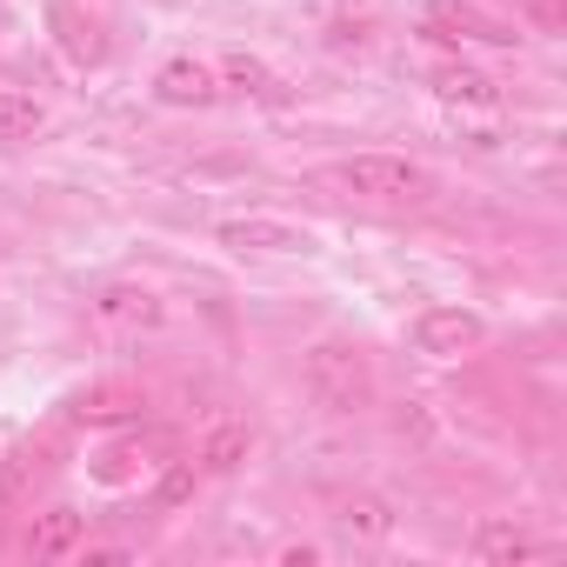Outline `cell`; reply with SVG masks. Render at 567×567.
<instances>
[{"label":"cell","mask_w":567,"mask_h":567,"mask_svg":"<svg viewBox=\"0 0 567 567\" xmlns=\"http://www.w3.org/2000/svg\"><path fill=\"white\" fill-rule=\"evenodd\" d=\"M274 560H288V567H315V560H321V547H308V540H295V547H280Z\"/></svg>","instance_id":"17"},{"label":"cell","mask_w":567,"mask_h":567,"mask_svg":"<svg viewBox=\"0 0 567 567\" xmlns=\"http://www.w3.org/2000/svg\"><path fill=\"white\" fill-rule=\"evenodd\" d=\"M194 487H200V467H194V461H167L154 501H161V507H181V501H194Z\"/></svg>","instance_id":"15"},{"label":"cell","mask_w":567,"mask_h":567,"mask_svg":"<svg viewBox=\"0 0 567 567\" xmlns=\"http://www.w3.org/2000/svg\"><path fill=\"white\" fill-rule=\"evenodd\" d=\"M214 240H220V247H234V254H308V247H315L301 227L267 220V214H234V220H220V227H214Z\"/></svg>","instance_id":"5"},{"label":"cell","mask_w":567,"mask_h":567,"mask_svg":"<svg viewBox=\"0 0 567 567\" xmlns=\"http://www.w3.org/2000/svg\"><path fill=\"white\" fill-rule=\"evenodd\" d=\"M467 547H474V560H501V567H507V560H534V554H540V540H534L520 520H507V514L481 520Z\"/></svg>","instance_id":"9"},{"label":"cell","mask_w":567,"mask_h":567,"mask_svg":"<svg viewBox=\"0 0 567 567\" xmlns=\"http://www.w3.org/2000/svg\"><path fill=\"white\" fill-rule=\"evenodd\" d=\"M427 34L434 41H487V48H514L520 41L501 14L474 8V0H427Z\"/></svg>","instance_id":"3"},{"label":"cell","mask_w":567,"mask_h":567,"mask_svg":"<svg viewBox=\"0 0 567 567\" xmlns=\"http://www.w3.org/2000/svg\"><path fill=\"white\" fill-rule=\"evenodd\" d=\"M54 21L68 28L61 41H68V48L81 54V61H101V41H94V28H81V21H74V8H68V0H61V8H54Z\"/></svg>","instance_id":"16"},{"label":"cell","mask_w":567,"mask_h":567,"mask_svg":"<svg viewBox=\"0 0 567 567\" xmlns=\"http://www.w3.org/2000/svg\"><path fill=\"white\" fill-rule=\"evenodd\" d=\"M301 381H308L315 408H328V414H361L374 401V368L354 341H315L301 361Z\"/></svg>","instance_id":"1"},{"label":"cell","mask_w":567,"mask_h":567,"mask_svg":"<svg viewBox=\"0 0 567 567\" xmlns=\"http://www.w3.org/2000/svg\"><path fill=\"white\" fill-rule=\"evenodd\" d=\"M154 94H161L167 107H214V101H220V74H214L207 61L181 54V61H167V68L154 74Z\"/></svg>","instance_id":"6"},{"label":"cell","mask_w":567,"mask_h":567,"mask_svg":"<svg viewBox=\"0 0 567 567\" xmlns=\"http://www.w3.org/2000/svg\"><path fill=\"white\" fill-rule=\"evenodd\" d=\"M94 315L107 321V328H161V295L154 288H134V280H121V288H107L101 301H94Z\"/></svg>","instance_id":"8"},{"label":"cell","mask_w":567,"mask_h":567,"mask_svg":"<svg viewBox=\"0 0 567 567\" xmlns=\"http://www.w3.org/2000/svg\"><path fill=\"white\" fill-rule=\"evenodd\" d=\"M334 181H341L348 194H361V200H381V207H414V200L434 194L427 167L408 161V154H354V161L334 167Z\"/></svg>","instance_id":"2"},{"label":"cell","mask_w":567,"mask_h":567,"mask_svg":"<svg viewBox=\"0 0 567 567\" xmlns=\"http://www.w3.org/2000/svg\"><path fill=\"white\" fill-rule=\"evenodd\" d=\"M341 527H348V534H368V540H381V534L394 527V514H388L381 501H368V494H361V501H348V507H341Z\"/></svg>","instance_id":"14"},{"label":"cell","mask_w":567,"mask_h":567,"mask_svg":"<svg viewBox=\"0 0 567 567\" xmlns=\"http://www.w3.org/2000/svg\"><path fill=\"white\" fill-rule=\"evenodd\" d=\"M48 127V107L34 94H14V87H0V147H21Z\"/></svg>","instance_id":"12"},{"label":"cell","mask_w":567,"mask_h":567,"mask_svg":"<svg viewBox=\"0 0 567 567\" xmlns=\"http://www.w3.org/2000/svg\"><path fill=\"white\" fill-rule=\"evenodd\" d=\"M427 87H434L441 101H467V107H494V101H501V87H494L481 68H467V61H441V68L427 74Z\"/></svg>","instance_id":"10"},{"label":"cell","mask_w":567,"mask_h":567,"mask_svg":"<svg viewBox=\"0 0 567 567\" xmlns=\"http://www.w3.org/2000/svg\"><path fill=\"white\" fill-rule=\"evenodd\" d=\"M481 341H487V328H481L474 308H427V315L414 321V348H421L427 361H454V354H467V348H481Z\"/></svg>","instance_id":"4"},{"label":"cell","mask_w":567,"mask_h":567,"mask_svg":"<svg viewBox=\"0 0 567 567\" xmlns=\"http://www.w3.org/2000/svg\"><path fill=\"white\" fill-rule=\"evenodd\" d=\"M247 447H254V434H247L240 421H220V427H207V441L194 447V467H200V474H234V467L247 461Z\"/></svg>","instance_id":"11"},{"label":"cell","mask_w":567,"mask_h":567,"mask_svg":"<svg viewBox=\"0 0 567 567\" xmlns=\"http://www.w3.org/2000/svg\"><path fill=\"white\" fill-rule=\"evenodd\" d=\"M220 81H227L234 94H274V74H267L254 54H227V61H220Z\"/></svg>","instance_id":"13"},{"label":"cell","mask_w":567,"mask_h":567,"mask_svg":"<svg viewBox=\"0 0 567 567\" xmlns=\"http://www.w3.org/2000/svg\"><path fill=\"white\" fill-rule=\"evenodd\" d=\"M81 540H87V520H81L74 507H48V514H34V527H28V554H34V560L81 554Z\"/></svg>","instance_id":"7"}]
</instances>
